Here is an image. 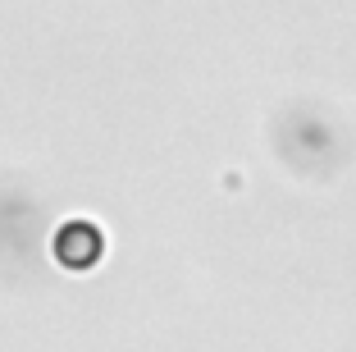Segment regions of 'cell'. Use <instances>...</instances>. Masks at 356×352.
<instances>
[{
	"label": "cell",
	"instance_id": "cell-1",
	"mask_svg": "<svg viewBox=\"0 0 356 352\" xmlns=\"http://www.w3.org/2000/svg\"><path fill=\"white\" fill-rule=\"evenodd\" d=\"M55 261L60 266H96L105 252V234L96 220H69V224L55 234Z\"/></svg>",
	"mask_w": 356,
	"mask_h": 352
}]
</instances>
